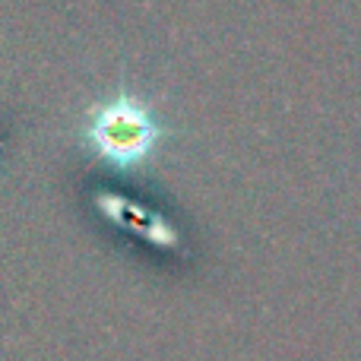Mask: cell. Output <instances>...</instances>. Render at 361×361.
Instances as JSON below:
<instances>
[{
    "mask_svg": "<svg viewBox=\"0 0 361 361\" xmlns=\"http://www.w3.org/2000/svg\"><path fill=\"white\" fill-rule=\"evenodd\" d=\"M99 156L114 165H133L152 149L159 127L152 124L149 111L133 99H114L111 105L99 108L95 124L89 130Z\"/></svg>",
    "mask_w": 361,
    "mask_h": 361,
    "instance_id": "1",
    "label": "cell"
}]
</instances>
